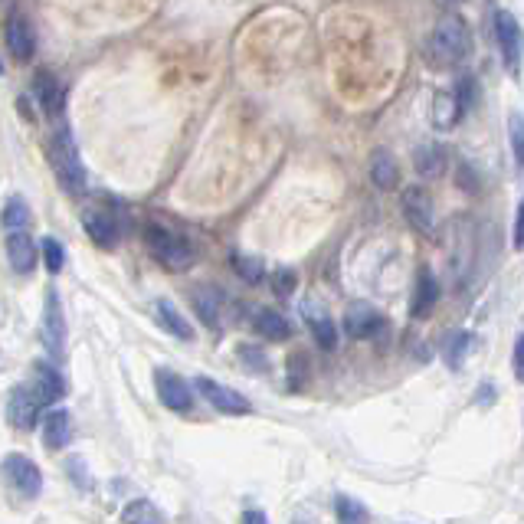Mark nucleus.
Here are the masks:
<instances>
[{"label": "nucleus", "mask_w": 524, "mask_h": 524, "mask_svg": "<svg viewBox=\"0 0 524 524\" xmlns=\"http://www.w3.org/2000/svg\"><path fill=\"white\" fill-rule=\"evenodd\" d=\"M426 56L436 66H459L472 56V33L466 27V20L459 14H446L443 20L436 23L430 33V43H426Z\"/></svg>", "instance_id": "f257e3e1"}, {"label": "nucleus", "mask_w": 524, "mask_h": 524, "mask_svg": "<svg viewBox=\"0 0 524 524\" xmlns=\"http://www.w3.org/2000/svg\"><path fill=\"white\" fill-rule=\"evenodd\" d=\"M50 164H53L56 181L63 184L66 194H82V190H86V168H82V161H79L76 141L69 135V128H59L53 135Z\"/></svg>", "instance_id": "f03ea898"}, {"label": "nucleus", "mask_w": 524, "mask_h": 524, "mask_svg": "<svg viewBox=\"0 0 524 524\" xmlns=\"http://www.w3.org/2000/svg\"><path fill=\"white\" fill-rule=\"evenodd\" d=\"M145 246H148V253L171 272H181L194 262V246H190L181 233H174L161 223L145 226Z\"/></svg>", "instance_id": "7ed1b4c3"}, {"label": "nucleus", "mask_w": 524, "mask_h": 524, "mask_svg": "<svg viewBox=\"0 0 524 524\" xmlns=\"http://www.w3.org/2000/svg\"><path fill=\"white\" fill-rule=\"evenodd\" d=\"M495 40L498 50H502V63L511 76L521 73V59H524V33L518 27L515 14L508 10H495Z\"/></svg>", "instance_id": "20e7f679"}, {"label": "nucleus", "mask_w": 524, "mask_h": 524, "mask_svg": "<svg viewBox=\"0 0 524 524\" xmlns=\"http://www.w3.org/2000/svg\"><path fill=\"white\" fill-rule=\"evenodd\" d=\"M194 387H197V393L210 403L213 410H220L226 416H243V413L253 410L243 393H236L233 387H223V384H217V380H210V377H197Z\"/></svg>", "instance_id": "39448f33"}, {"label": "nucleus", "mask_w": 524, "mask_h": 524, "mask_svg": "<svg viewBox=\"0 0 524 524\" xmlns=\"http://www.w3.org/2000/svg\"><path fill=\"white\" fill-rule=\"evenodd\" d=\"M154 387H158V400L174 413H187L194 407V393H190V384L184 377H177L168 367H158L154 371Z\"/></svg>", "instance_id": "423d86ee"}, {"label": "nucleus", "mask_w": 524, "mask_h": 524, "mask_svg": "<svg viewBox=\"0 0 524 524\" xmlns=\"http://www.w3.org/2000/svg\"><path fill=\"white\" fill-rule=\"evenodd\" d=\"M4 472H7V482L14 485V492L20 498H37L43 492V475H40L37 462H33V459H27V456H7Z\"/></svg>", "instance_id": "0eeeda50"}, {"label": "nucleus", "mask_w": 524, "mask_h": 524, "mask_svg": "<svg viewBox=\"0 0 524 524\" xmlns=\"http://www.w3.org/2000/svg\"><path fill=\"white\" fill-rule=\"evenodd\" d=\"M43 344L50 354H63L66 348V318H63V305H59L56 289H46V302H43Z\"/></svg>", "instance_id": "6e6552de"}, {"label": "nucleus", "mask_w": 524, "mask_h": 524, "mask_svg": "<svg viewBox=\"0 0 524 524\" xmlns=\"http://www.w3.org/2000/svg\"><path fill=\"white\" fill-rule=\"evenodd\" d=\"M40 410H43V403H40L37 393H33L30 384L14 387V393L7 397V420L14 423L17 430H33L40 420Z\"/></svg>", "instance_id": "1a4fd4ad"}, {"label": "nucleus", "mask_w": 524, "mask_h": 524, "mask_svg": "<svg viewBox=\"0 0 524 524\" xmlns=\"http://www.w3.org/2000/svg\"><path fill=\"white\" fill-rule=\"evenodd\" d=\"M380 328H384V315H380L374 305L357 302V305L348 308V312H344V331H348V335L357 338V341L374 338Z\"/></svg>", "instance_id": "9d476101"}, {"label": "nucleus", "mask_w": 524, "mask_h": 524, "mask_svg": "<svg viewBox=\"0 0 524 524\" xmlns=\"http://www.w3.org/2000/svg\"><path fill=\"white\" fill-rule=\"evenodd\" d=\"M82 226H86V233L102 249L118 246V236H122V226H118L115 213H109V210H89V213H82Z\"/></svg>", "instance_id": "9b49d317"}, {"label": "nucleus", "mask_w": 524, "mask_h": 524, "mask_svg": "<svg viewBox=\"0 0 524 524\" xmlns=\"http://www.w3.org/2000/svg\"><path fill=\"white\" fill-rule=\"evenodd\" d=\"M7 259L20 276H27V272H33V266H37V243H33L30 233H23V226L7 233Z\"/></svg>", "instance_id": "f8f14e48"}, {"label": "nucleus", "mask_w": 524, "mask_h": 524, "mask_svg": "<svg viewBox=\"0 0 524 524\" xmlns=\"http://www.w3.org/2000/svg\"><path fill=\"white\" fill-rule=\"evenodd\" d=\"M7 50L17 63H30L33 50H37V40H33V27L27 23V17L14 14L7 23Z\"/></svg>", "instance_id": "ddd939ff"}, {"label": "nucleus", "mask_w": 524, "mask_h": 524, "mask_svg": "<svg viewBox=\"0 0 524 524\" xmlns=\"http://www.w3.org/2000/svg\"><path fill=\"white\" fill-rule=\"evenodd\" d=\"M30 387L40 397L43 407H50V403H56L59 397H63V377H59V371H56L50 361H37V364H33Z\"/></svg>", "instance_id": "4468645a"}, {"label": "nucleus", "mask_w": 524, "mask_h": 524, "mask_svg": "<svg viewBox=\"0 0 524 524\" xmlns=\"http://www.w3.org/2000/svg\"><path fill=\"white\" fill-rule=\"evenodd\" d=\"M403 210H407V220L423 233H433V204H430V194L420 187H410L403 194Z\"/></svg>", "instance_id": "2eb2a0df"}, {"label": "nucleus", "mask_w": 524, "mask_h": 524, "mask_svg": "<svg viewBox=\"0 0 524 524\" xmlns=\"http://www.w3.org/2000/svg\"><path fill=\"white\" fill-rule=\"evenodd\" d=\"M154 318H158V325L168 331V335H174L177 341H194V328H190V321L177 312L171 302H164V299L154 302Z\"/></svg>", "instance_id": "dca6fc26"}, {"label": "nucleus", "mask_w": 524, "mask_h": 524, "mask_svg": "<svg viewBox=\"0 0 524 524\" xmlns=\"http://www.w3.org/2000/svg\"><path fill=\"white\" fill-rule=\"evenodd\" d=\"M73 436V420L66 410H50L43 416V443L46 449H63Z\"/></svg>", "instance_id": "f3484780"}, {"label": "nucleus", "mask_w": 524, "mask_h": 524, "mask_svg": "<svg viewBox=\"0 0 524 524\" xmlns=\"http://www.w3.org/2000/svg\"><path fill=\"white\" fill-rule=\"evenodd\" d=\"M33 99L40 102V109L46 115H59V105H63V92H59V82L53 79V73L40 69V73L33 76Z\"/></svg>", "instance_id": "a211bd4d"}, {"label": "nucleus", "mask_w": 524, "mask_h": 524, "mask_svg": "<svg viewBox=\"0 0 524 524\" xmlns=\"http://www.w3.org/2000/svg\"><path fill=\"white\" fill-rule=\"evenodd\" d=\"M190 302H194V312L207 328H220V292L217 289L200 285V289H194V295H190Z\"/></svg>", "instance_id": "6ab92c4d"}, {"label": "nucleus", "mask_w": 524, "mask_h": 524, "mask_svg": "<svg viewBox=\"0 0 524 524\" xmlns=\"http://www.w3.org/2000/svg\"><path fill=\"white\" fill-rule=\"evenodd\" d=\"M305 318H308V328H312V335L318 341L321 351H335L338 348V331H335V321H331L325 312H318V308H305Z\"/></svg>", "instance_id": "aec40b11"}, {"label": "nucleus", "mask_w": 524, "mask_h": 524, "mask_svg": "<svg viewBox=\"0 0 524 524\" xmlns=\"http://www.w3.org/2000/svg\"><path fill=\"white\" fill-rule=\"evenodd\" d=\"M253 325H256L259 335L269 338V341H285L292 335V325L279 312H272V308H259L256 318H253Z\"/></svg>", "instance_id": "412c9836"}, {"label": "nucleus", "mask_w": 524, "mask_h": 524, "mask_svg": "<svg viewBox=\"0 0 524 524\" xmlns=\"http://www.w3.org/2000/svg\"><path fill=\"white\" fill-rule=\"evenodd\" d=\"M371 181H374L380 190H393V187L400 184V168H397V161H393L387 151H374V161H371Z\"/></svg>", "instance_id": "4be33fe9"}, {"label": "nucleus", "mask_w": 524, "mask_h": 524, "mask_svg": "<svg viewBox=\"0 0 524 524\" xmlns=\"http://www.w3.org/2000/svg\"><path fill=\"white\" fill-rule=\"evenodd\" d=\"M416 171H420L423 177H439L446 171V148L443 145H423L416 148Z\"/></svg>", "instance_id": "5701e85b"}, {"label": "nucleus", "mask_w": 524, "mask_h": 524, "mask_svg": "<svg viewBox=\"0 0 524 524\" xmlns=\"http://www.w3.org/2000/svg\"><path fill=\"white\" fill-rule=\"evenodd\" d=\"M469 348H472V335L469 331H452V335L443 341V357L446 364L456 371V367H462V361L469 357Z\"/></svg>", "instance_id": "b1692460"}, {"label": "nucleus", "mask_w": 524, "mask_h": 524, "mask_svg": "<svg viewBox=\"0 0 524 524\" xmlns=\"http://www.w3.org/2000/svg\"><path fill=\"white\" fill-rule=\"evenodd\" d=\"M459 118H462V112L456 105V95H452V92H436V99H433V122H436V128H452Z\"/></svg>", "instance_id": "393cba45"}, {"label": "nucleus", "mask_w": 524, "mask_h": 524, "mask_svg": "<svg viewBox=\"0 0 524 524\" xmlns=\"http://www.w3.org/2000/svg\"><path fill=\"white\" fill-rule=\"evenodd\" d=\"M436 299H439L436 279L423 269L420 279H416V302H413V312H416V315H426V312H430V308L436 305Z\"/></svg>", "instance_id": "a878e982"}, {"label": "nucleus", "mask_w": 524, "mask_h": 524, "mask_svg": "<svg viewBox=\"0 0 524 524\" xmlns=\"http://www.w3.org/2000/svg\"><path fill=\"white\" fill-rule=\"evenodd\" d=\"M335 515H338V521H367V518H371V511H367L351 495H338L335 498Z\"/></svg>", "instance_id": "bb28decb"}, {"label": "nucleus", "mask_w": 524, "mask_h": 524, "mask_svg": "<svg viewBox=\"0 0 524 524\" xmlns=\"http://www.w3.org/2000/svg\"><path fill=\"white\" fill-rule=\"evenodd\" d=\"M508 141H511V154H515V164L524 171V115H511L508 118Z\"/></svg>", "instance_id": "cd10ccee"}, {"label": "nucleus", "mask_w": 524, "mask_h": 524, "mask_svg": "<svg viewBox=\"0 0 524 524\" xmlns=\"http://www.w3.org/2000/svg\"><path fill=\"white\" fill-rule=\"evenodd\" d=\"M122 521H151V524H158V521H164V515H161V511L158 508H154L151 502H145V498H141V502H131L125 511H122Z\"/></svg>", "instance_id": "c85d7f7f"}, {"label": "nucleus", "mask_w": 524, "mask_h": 524, "mask_svg": "<svg viewBox=\"0 0 524 524\" xmlns=\"http://www.w3.org/2000/svg\"><path fill=\"white\" fill-rule=\"evenodd\" d=\"M27 220H30L27 200H23V197H10L7 207H4V226H7V230H20V226H27Z\"/></svg>", "instance_id": "c756f323"}, {"label": "nucleus", "mask_w": 524, "mask_h": 524, "mask_svg": "<svg viewBox=\"0 0 524 524\" xmlns=\"http://www.w3.org/2000/svg\"><path fill=\"white\" fill-rule=\"evenodd\" d=\"M43 256H46V269H50L53 276L66 266V249L59 246V240H53V236H46V243H43Z\"/></svg>", "instance_id": "7c9ffc66"}, {"label": "nucleus", "mask_w": 524, "mask_h": 524, "mask_svg": "<svg viewBox=\"0 0 524 524\" xmlns=\"http://www.w3.org/2000/svg\"><path fill=\"white\" fill-rule=\"evenodd\" d=\"M452 95H456V105H459V112L462 115H469L472 112V105H475V82L466 76V79H459L456 82V89H452Z\"/></svg>", "instance_id": "2f4dec72"}, {"label": "nucleus", "mask_w": 524, "mask_h": 524, "mask_svg": "<svg viewBox=\"0 0 524 524\" xmlns=\"http://www.w3.org/2000/svg\"><path fill=\"white\" fill-rule=\"evenodd\" d=\"M233 269L240 272L246 282H259L262 279V262L249 259V256H233Z\"/></svg>", "instance_id": "473e14b6"}, {"label": "nucleus", "mask_w": 524, "mask_h": 524, "mask_svg": "<svg viewBox=\"0 0 524 524\" xmlns=\"http://www.w3.org/2000/svg\"><path fill=\"white\" fill-rule=\"evenodd\" d=\"M511 364H515V377L524 384V335L515 341V354H511Z\"/></svg>", "instance_id": "72a5a7b5"}, {"label": "nucleus", "mask_w": 524, "mask_h": 524, "mask_svg": "<svg viewBox=\"0 0 524 524\" xmlns=\"http://www.w3.org/2000/svg\"><path fill=\"white\" fill-rule=\"evenodd\" d=\"M515 249H524V197H521L518 213H515Z\"/></svg>", "instance_id": "f704fd0d"}, {"label": "nucleus", "mask_w": 524, "mask_h": 524, "mask_svg": "<svg viewBox=\"0 0 524 524\" xmlns=\"http://www.w3.org/2000/svg\"><path fill=\"white\" fill-rule=\"evenodd\" d=\"M295 289V276H292V272H279V276H276V292L279 295H289Z\"/></svg>", "instance_id": "c9c22d12"}, {"label": "nucleus", "mask_w": 524, "mask_h": 524, "mask_svg": "<svg viewBox=\"0 0 524 524\" xmlns=\"http://www.w3.org/2000/svg\"><path fill=\"white\" fill-rule=\"evenodd\" d=\"M240 357H243V361H249V364H256V371H266V357H262L259 351H253V348H243V351H240Z\"/></svg>", "instance_id": "e433bc0d"}, {"label": "nucleus", "mask_w": 524, "mask_h": 524, "mask_svg": "<svg viewBox=\"0 0 524 524\" xmlns=\"http://www.w3.org/2000/svg\"><path fill=\"white\" fill-rule=\"evenodd\" d=\"M243 521H256V524H262V521H266V515H262V511H246Z\"/></svg>", "instance_id": "4c0bfd02"}, {"label": "nucleus", "mask_w": 524, "mask_h": 524, "mask_svg": "<svg viewBox=\"0 0 524 524\" xmlns=\"http://www.w3.org/2000/svg\"><path fill=\"white\" fill-rule=\"evenodd\" d=\"M0 367H4V354H0Z\"/></svg>", "instance_id": "58836bf2"}, {"label": "nucleus", "mask_w": 524, "mask_h": 524, "mask_svg": "<svg viewBox=\"0 0 524 524\" xmlns=\"http://www.w3.org/2000/svg\"><path fill=\"white\" fill-rule=\"evenodd\" d=\"M0 73H4V63H0Z\"/></svg>", "instance_id": "ea45409f"}]
</instances>
